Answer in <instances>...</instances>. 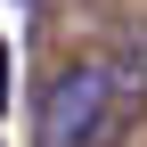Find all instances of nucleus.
<instances>
[{"mask_svg": "<svg viewBox=\"0 0 147 147\" xmlns=\"http://www.w3.org/2000/svg\"><path fill=\"white\" fill-rule=\"evenodd\" d=\"M106 90H115L106 65H57V82L41 90V147H90L106 123Z\"/></svg>", "mask_w": 147, "mask_h": 147, "instance_id": "1", "label": "nucleus"}, {"mask_svg": "<svg viewBox=\"0 0 147 147\" xmlns=\"http://www.w3.org/2000/svg\"><path fill=\"white\" fill-rule=\"evenodd\" d=\"M0 106H8V49H0Z\"/></svg>", "mask_w": 147, "mask_h": 147, "instance_id": "2", "label": "nucleus"}]
</instances>
